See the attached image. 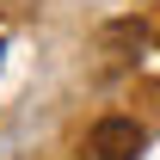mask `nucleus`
I'll return each instance as SVG.
<instances>
[{"label":"nucleus","mask_w":160,"mask_h":160,"mask_svg":"<svg viewBox=\"0 0 160 160\" xmlns=\"http://www.w3.org/2000/svg\"><path fill=\"white\" fill-rule=\"evenodd\" d=\"M142 154V123L129 117H105L86 129V148H80V160H136Z\"/></svg>","instance_id":"1"},{"label":"nucleus","mask_w":160,"mask_h":160,"mask_svg":"<svg viewBox=\"0 0 160 160\" xmlns=\"http://www.w3.org/2000/svg\"><path fill=\"white\" fill-rule=\"evenodd\" d=\"M0 49H6V43H0Z\"/></svg>","instance_id":"2"}]
</instances>
